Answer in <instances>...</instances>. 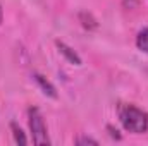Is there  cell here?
<instances>
[{
    "label": "cell",
    "instance_id": "1",
    "mask_svg": "<svg viewBox=\"0 0 148 146\" xmlns=\"http://www.w3.org/2000/svg\"><path fill=\"white\" fill-rule=\"evenodd\" d=\"M117 117L122 127L131 134H143L148 131V112L133 103H119Z\"/></svg>",
    "mask_w": 148,
    "mask_h": 146
},
{
    "label": "cell",
    "instance_id": "2",
    "mask_svg": "<svg viewBox=\"0 0 148 146\" xmlns=\"http://www.w3.org/2000/svg\"><path fill=\"white\" fill-rule=\"evenodd\" d=\"M28 124H29V131H31V139L38 146L50 145V138H48V131H47V124L43 119V113L40 112L38 107H29L28 108Z\"/></svg>",
    "mask_w": 148,
    "mask_h": 146
},
{
    "label": "cell",
    "instance_id": "3",
    "mask_svg": "<svg viewBox=\"0 0 148 146\" xmlns=\"http://www.w3.org/2000/svg\"><path fill=\"white\" fill-rule=\"evenodd\" d=\"M33 77H35V81H36V84L41 88V91L47 95V96H50V98H57V89H55V86L45 77V76H41V74L35 72L33 74Z\"/></svg>",
    "mask_w": 148,
    "mask_h": 146
},
{
    "label": "cell",
    "instance_id": "4",
    "mask_svg": "<svg viewBox=\"0 0 148 146\" xmlns=\"http://www.w3.org/2000/svg\"><path fill=\"white\" fill-rule=\"evenodd\" d=\"M57 48H59V52H60L71 64H74V65H81V57L74 52L69 45H66L64 41H57Z\"/></svg>",
    "mask_w": 148,
    "mask_h": 146
},
{
    "label": "cell",
    "instance_id": "5",
    "mask_svg": "<svg viewBox=\"0 0 148 146\" xmlns=\"http://www.w3.org/2000/svg\"><path fill=\"white\" fill-rule=\"evenodd\" d=\"M136 46H138V50H141L143 53L148 55V28H143L138 33V36H136Z\"/></svg>",
    "mask_w": 148,
    "mask_h": 146
},
{
    "label": "cell",
    "instance_id": "6",
    "mask_svg": "<svg viewBox=\"0 0 148 146\" xmlns=\"http://www.w3.org/2000/svg\"><path fill=\"white\" fill-rule=\"evenodd\" d=\"M10 131H12V136H14V141L17 145H28V138L24 136L23 129L16 124V122H10Z\"/></svg>",
    "mask_w": 148,
    "mask_h": 146
},
{
    "label": "cell",
    "instance_id": "7",
    "mask_svg": "<svg viewBox=\"0 0 148 146\" xmlns=\"http://www.w3.org/2000/svg\"><path fill=\"white\" fill-rule=\"evenodd\" d=\"M76 143H77V145H93V146L98 145V141H97V139H93V138H88V136H83V138H79Z\"/></svg>",
    "mask_w": 148,
    "mask_h": 146
},
{
    "label": "cell",
    "instance_id": "8",
    "mask_svg": "<svg viewBox=\"0 0 148 146\" xmlns=\"http://www.w3.org/2000/svg\"><path fill=\"white\" fill-rule=\"evenodd\" d=\"M2 21H3V10H2V5H0V24H2Z\"/></svg>",
    "mask_w": 148,
    "mask_h": 146
}]
</instances>
